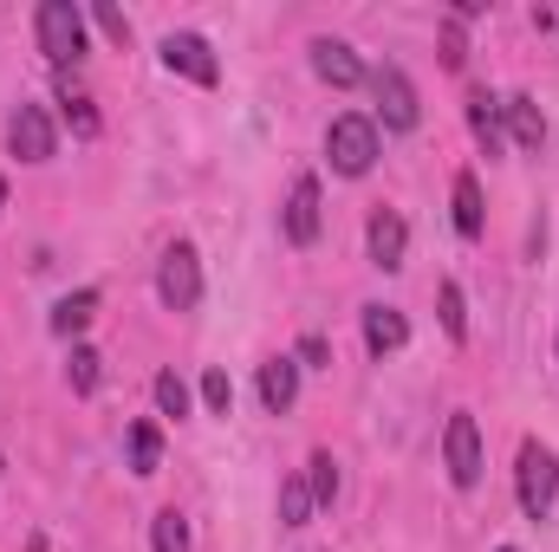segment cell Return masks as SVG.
<instances>
[{
    "label": "cell",
    "instance_id": "obj_1",
    "mask_svg": "<svg viewBox=\"0 0 559 552\" xmlns=\"http://www.w3.org/2000/svg\"><path fill=\"white\" fill-rule=\"evenodd\" d=\"M514 488H521V514L527 520H547L559 501V455L547 442H521V468H514Z\"/></svg>",
    "mask_w": 559,
    "mask_h": 552
},
{
    "label": "cell",
    "instance_id": "obj_2",
    "mask_svg": "<svg viewBox=\"0 0 559 552\" xmlns=\"http://www.w3.org/2000/svg\"><path fill=\"white\" fill-rule=\"evenodd\" d=\"M39 52L66 72V65H79V52H85V13L72 7V0H39Z\"/></svg>",
    "mask_w": 559,
    "mask_h": 552
},
{
    "label": "cell",
    "instance_id": "obj_3",
    "mask_svg": "<svg viewBox=\"0 0 559 552\" xmlns=\"http://www.w3.org/2000/svg\"><path fill=\"white\" fill-rule=\"evenodd\" d=\"M325 156H332L338 176H365V169L378 163V124L358 118V111L332 118V131H325Z\"/></svg>",
    "mask_w": 559,
    "mask_h": 552
},
{
    "label": "cell",
    "instance_id": "obj_4",
    "mask_svg": "<svg viewBox=\"0 0 559 552\" xmlns=\"http://www.w3.org/2000/svg\"><path fill=\"white\" fill-rule=\"evenodd\" d=\"M156 299H163L169 312H195V299H202V254H195L189 241H176V248L163 254V267H156Z\"/></svg>",
    "mask_w": 559,
    "mask_h": 552
},
{
    "label": "cell",
    "instance_id": "obj_5",
    "mask_svg": "<svg viewBox=\"0 0 559 552\" xmlns=\"http://www.w3.org/2000/svg\"><path fill=\"white\" fill-rule=\"evenodd\" d=\"M371 92H378L384 131H417V124H423L417 85H411V72H404V65H378V72H371Z\"/></svg>",
    "mask_w": 559,
    "mask_h": 552
},
{
    "label": "cell",
    "instance_id": "obj_6",
    "mask_svg": "<svg viewBox=\"0 0 559 552\" xmlns=\"http://www.w3.org/2000/svg\"><path fill=\"white\" fill-rule=\"evenodd\" d=\"M442 461H449V481H455V488H475V481H481V429H475L468 410L449 416V429H442Z\"/></svg>",
    "mask_w": 559,
    "mask_h": 552
},
{
    "label": "cell",
    "instance_id": "obj_7",
    "mask_svg": "<svg viewBox=\"0 0 559 552\" xmlns=\"http://www.w3.org/2000/svg\"><path fill=\"white\" fill-rule=\"evenodd\" d=\"M7 149H13L20 163H52V149H59V131H52L46 105H20V111L7 118Z\"/></svg>",
    "mask_w": 559,
    "mask_h": 552
},
{
    "label": "cell",
    "instance_id": "obj_8",
    "mask_svg": "<svg viewBox=\"0 0 559 552\" xmlns=\"http://www.w3.org/2000/svg\"><path fill=\"white\" fill-rule=\"evenodd\" d=\"M163 65L182 72V79H195V85H215L222 79V65H215V52H209L202 33H169L163 39Z\"/></svg>",
    "mask_w": 559,
    "mask_h": 552
},
{
    "label": "cell",
    "instance_id": "obj_9",
    "mask_svg": "<svg viewBox=\"0 0 559 552\" xmlns=\"http://www.w3.org/2000/svg\"><path fill=\"white\" fill-rule=\"evenodd\" d=\"M286 241L293 248L319 241V176H293V189H286Z\"/></svg>",
    "mask_w": 559,
    "mask_h": 552
},
{
    "label": "cell",
    "instance_id": "obj_10",
    "mask_svg": "<svg viewBox=\"0 0 559 552\" xmlns=\"http://www.w3.org/2000/svg\"><path fill=\"white\" fill-rule=\"evenodd\" d=\"M365 235H371V261H378L384 274H397L404 254H411V228H404V215H397V208H378Z\"/></svg>",
    "mask_w": 559,
    "mask_h": 552
},
{
    "label": "cell",
    "instance_id": "obj_11",
    "mask_svg": "<svg viewBox=\"0 0 559 552\" xmlns=\"http://www.w3.org/2000/svg\"><path fill=\"white\" fill-rule=\"evenodd\" d=\"M312 72L332 85V92H352L358 79H365V65H358V52L345 46V39H312Z\"/></svg>",
    "mask_w": 559,
    "mask_h": 552
},
{
    "label": "cell",
    "instance_id": "obj_12",
    "mask_svg": "<svg viewBox=\"0 0 559 552\" xmlns=\"http://www.w3.org/2000/svg\"><path fill=\"white\" fill-rule=\"evenodd\" d=\"M404 338H411V325H404L397 305H365V351H371V358L404 351Z\"/></svg>",
    "mask_w": 559,
    "mask_h": 552
},
{
    "label": "cell",
    "instance_id": "obj_13",
    "mask_svg": "<svg viewBox=\"0 0 559 552\" xmlns=\"http://www.w3.org/2000/svg\"><path fill=\"white\" fill-rule=\"evenodd\" d=\"M508 118H501V98L495 92H468V131H475V143L488 149V156H501L508 149V131H501Z\"/></svg>",
    "mask_w": 559,
    "mask_h": 552
},
{
    "label": "cell",
    "instance_id": "obj_14",
    "mask_svg": "<svg viewBox=\"0 0 559 552\" xmlns=\"http://www.w3.org/2000/svg\"><path fill=\"white\" fill-rule=\"evenodd\" d=\"M261 404L274 416H286L299 404V364H293V358H267V364H261Z\"/></svg>",
    "mask_w": 559,
    "mask_h": 552
},
{
    "label": "cell",
    "instance_id": "obj_15",
    "mask_svg": "<svg viewBox=\"0 0 559 552\" xmlns=\"http://www.w3.org/2000/svg\"><path fill=\"white\" fill-rule=\"evenodd\" d=\"M501 118H508V131L521 149H540L547 143V124H540V105L527 98V92H514V98H501Z\"/></svg>",
    "mask_w": 559,
    "mask_h": 552
},
{
    "label": "cell",
    "instance_id": "obj_16",
    "mask_svg": "<svg viewBox=\"0 0 559 552\" xmlns=\"http://www.w3.org/2000/svg\"><path fill=\"white\" fill-rule=\"evenodd\" d=\"M92 319H98V292H92V286H79V292H66V299L52 305V332H59V338H79Z\"/></svg>",
    "mask_w": 559,
    "mask_h": 552
},
{
    "label": "cell",
    "instance_id": "obj_17",
    "mask_svg": "<svg viewBox=\"0 0 559 552\" xmlns=\"http://www.w3.org/2000/svg\"><path fill=\"white\" fill-rule=\"evenodd\" d=\"M455 235H462V241L481 235V182H475L468 169L455 176Z\"/></svg>",
    "mask_w": 559,
    "mask_h": 552
},
{
    "label": "cell",
    "instance_id": "obj_18",
    "mask_svg": "<svg viewBox=\"0 0 559 552\" xmlns=\"http://www.w3.org/2000/svg\"><path fill=\"white\" fill-rule=\"evenodd\" d=\"M163 468V435H156V422H131V475H156Z\"/></svg>",
    "mask_w": 559,
    "mask_h": 552
},
{
    "label": "cell",
    "instance_id": "obj_19",
    "mask_svg": "<svg viewBox=\"0 0 559 552\" xmlns=\"http://www.w3.org/2000/svg\"><path fill=\"white\" fill-rule=\"evenodd\" d=\"M312 520V488H306V475H286L280 481V527H306Z\"/></svg>",
    "mask_w": 559,
    "mask_h": 552
},
{
    "label": "cell",
    "instance_id": "obj_20",
    "mask_svg": "<svg viewBox=\"0 0 559 552\" xmlns=\"http://www.w3.org/2000/svg\"><path fill=\"white\" fill-rule=\"evenodd\" d=\"M306 488H312V507H332V501H338V461H332L325 448L306 461Z\"/></svg>",
    "mask_w": 559,
    "mask_h": 552
},
{
    "label": "cell",
    "instance_id": "obj_21",
    "mask_svg": "<svg viewBox=\"0 0 559 552\" xmlns=\"http://www.w3.org/2000/svg\"><path fill=\"white\" fill-rule=\"evenodd\" d=\"M150 547L156 552H189V520H182L176 507H163V514L150 520Z\"/></svg>",
    "mask_w": 559,
    "mask_h": 552
},
{
    "label": "cell",
    "instance_id": "obj_22",
    "mask_svg": "<svg viewBox=\"0 0 559 552\" xmlns=\"http://www.w3.org/2000/svg\"><path fill=\"white\" fill-rule=\"evenodd\" d=\"M442 332H449L455 345L468 338V299H462V286H455V279H442Z\"/></svg>",
    "mask_w": 559,
    "mask_h": 552
},
{
    "label": "cell",
    "instance_id": "obj_23",
    "mask_svg": "<svg viewBox=\"0 0 559 552\" xmlns=\"http://www.w3.org/2000/svg\"><path fill=\"white\" fill-rule=\"evenodd\" d=\"M98 364H105V358H98L92 345H72V364H66V377H72V391H79V397H92V391H98Z\"/></svg>",
    "mask_w": 559,
    "mask_h": 552
},
{
    "label": "cell",
    "instance_id": "obj_24",
    "mask_svg": "<svg viewBox=\"0 0 559 552\" xmlns=\"http://www.w3.org/2000/svg\"><path fill=\"white\" fill-rule=\"evenodd\" d=\"M156 410L163 416H189V384L176 371H156Z\"/></svg>",
    "mask_w": 559,
    "mask_h": 552
},
{
    "label": "cell",
    "instance_id": "obj_25",
    "mask_svg": "<svg viewBox=\"0 0 559 552\" xmlns=\"http://www.w3.org/2000/svg\"><path fill=\"white\" fill-rule=\"evenodd\" d=\"M66 124H72L79 137H98V111H92V98L72 92V79H66Z\"/></svg>",
    "mask_w": 559,
    "mask_h": 552
},
{
    "label": "cell",
    "instance_id": "obj_26",
    "mask_svg": "<svg viewBox=\"0 0 559 552\" xmlns=\"http://www.w3.org/2000/svg\"><path fill=\"white\" fill-rule=\"evenodd\" d=\"M202 404H209L215 416L235 410V384H228V371H209V377H202Z\"/></svg>",
    "mask_w": 559,
    "mask_h": 552
},
{
    "label": "cell",
    "instance_id": "obj_27",
    "mask_svg": "<svg viewBox=\"0 0 559 552\" xmlns=\"http://www.w3.org/2000/svg\"><path fill=\"white\" fill-rule=\"evenodd\" d=\"M442 65H449V72H462V65H468V39H462V20H449V26H442Z\"/></svg>",
    "mask_w": 559,
    "mask_h": 552
},
{
    "label": "cell",
    "instance_id": "obj_28",
    "mask_svg": "<svg viewBox=\"0 0 559 552\" xmlns=\"http://www.w3.org/2000/svg\"><path fill=\"white\" fill-rule=\"evenodd\" d=\"M92 13H98V26H105V39H111V46H124V39H131V20H124V13H118L111 0H98Z\"/></svg>",
    "mask_w": 559,
    "mask_h": 552
},
{
    "label": "cell",
    "instance_id": "obj_29",
    "mask_svg": "<svg viewBox=\"0 0 559 552\" xmlns=\"http://www.w3.org/2000/svg\"><path fill=\"white\" fill-rule=\"evenodd\" d=\"M299 358H306V364H325L332 351H325V338H319V332H306V338H299Z\"/></svg>",
    "mask_w": 559,
    "mask_h": 552
},
{
    "label": "cell",
    "instance_id": "obj_30",
    "mask_svg": "<svg viewBox=\"0 0 559 552\" xmlns=\"http://www.w3.org/2000/svg\"><path fill=\"white\" fill-rule=\"evenodd\" d=\"M0 208H7V182H0Z\"/></svg>",
    "mask_w": 559,
    "mask_h": 552
},
{
    "label": "cell",
    "instance_id": "obj_31",
    "mask_svg": "<svg viewBox=\"0 0 559 552\" xmlns=\"http://www.w3.org/2000/svg\"><path fill=\"white\" fill-rule=\"evenodd\" d=\"M501 552H514V547H501Z\"/></svg>",
    "mask_w": 559,
    "mask_h": 552
},
{
    "label": "cell",
    "instance_id": "obj_32",
    "mask_svg": "<svg viewBox=\"0 0 559 552\" xmlns=\"http://www.w3.org/2000/svg\"><path fill=\"white\" fill-rule=\"evenodd\" d=\"M0 468H7V461H0Z\"/></svg>",
    "mask_w": 559,
    "mask_h": 552
}]
</instances>
